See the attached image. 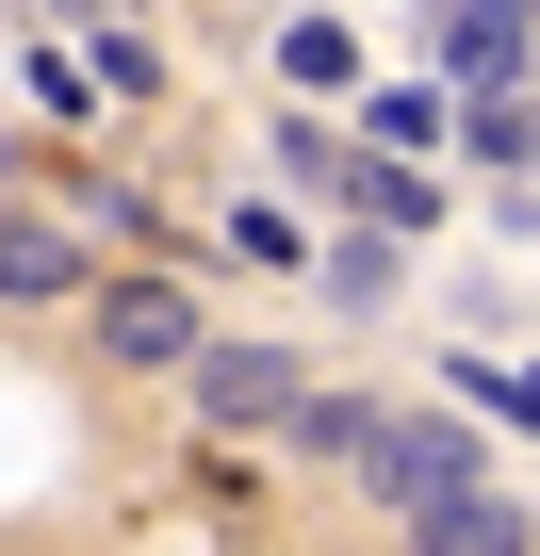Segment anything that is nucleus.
<instances>
[{"instance_id": "f257e3e1", "label": "nucleus", "mask_w": 540, "mask_h": 556, "mask_svg": "<svg viewBox=\"0 0 540 556\" xmlns=\"http://www.w3.org/2000/svg\"><path fill=\"white\" fill-rule=\"evenodd\" d=\"M361 491H377L393 523H426V507H459V491H491V475H475V426H459V409H377Z\"/></svg>"}, {"instance_id": "f03ea898", "label": "nucleus", "mask_w": 540, "mask_h": 556, "mask_svg": "<svg viewBox=\"0 0 540 556\" xmlns=\"http://www.w3.org/2000/svg\"><path fill=\"white\" fill-rule=\"evenodd\" d=\"M180 377H197V409H213V426H296V393H312L279 344H197Z\"/></svg>"}, {"instance_id": "423d86ee", "label": "nucleus", "mask_w": 540, "mask_h": 556, "mask_svg": "<svg viewBox=\"0 0 540 556\" xmlns=\"http://www.w3.org/2000/svg\"><path fill=\"white\" fill-rule=\"evenodd\" d=\"M296 442H312V458H361L377 409H361V393H296Z\"/></svg>"}, {"instance_id": "0eeeda50", "label": "nucleus", "mask_w": 540, "mask_h": 556, "mask_svg": "<svg viewBox=\"0 0 540 556\" xmlns=\"http://www.w3.org/2000/svg\"><path fill=\"white\" fill-rule=\"evenodd\" d=\"M442 393H475V409H507V426H540V361H524V377H507V361H459Z\"/></svg>"}, {"instance_id": "39448f33", "label": "nucleus", "mask_w": 540, "mask_h": 556, "mask_svg": "<svg viewBox=\"0 0 540 556\" xmlns=\"http://www.w3.org/2000/svg\"><path fill=\"white\" fill-rule=\"evenodd\" d=\"M410 540H426V556H524V540H540V523H524V507H507V491H459V507H426V523H410Z\"/></svg>"}, {"instance_id": "7ed1b4c3", "label": "nucleus", "mask_w": 540, "mask_h": 556, "mask_svg": "<svg viewBox=\"0 0 540 556\" xmlns=\"http://www.w3.org/2000/svg\"><path fill=\"white\" fill-rule=\"evenodd\" d=\"M99 344H115V361H197L213 328H197L180 278H99Z\"/></svg>"}, {"instance_id": "6e6552de", "label": "nucleus", "mask_w": 540, "mask_h": 556, "mask_svg": "<svg viewBox=\"0 0 540 556\" xmlns=\"http://www.w3.org/2000/svg\"><path fill=\"white\" fill-rule=\"evenodd\" d=\"M459 148H491V164H524V148H540V115H524V99H475V115H459Z\"/></svg>"}, {"instance_id": "20e7f679", "label": "nucleus", "mask_w": 540, "mask_h": 556, "mask_svg": "<svg viewBox=\"0 0 540 556\" xmlns=\"http://www.w3.org/2000/svg\"><path fill=\"white\" fill-rule=\"evenodd\" d=\"M0 295H17V312H50V295H83V245H66L50 213H0Z\"/></svg>"}]
</instances>
